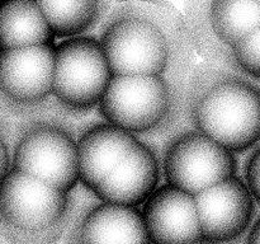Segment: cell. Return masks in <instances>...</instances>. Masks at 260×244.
Instances as JSON below:
<instances>
[{"label": "cell", "instance_id": "obj_15", "mask_svg": "<svg viewBox=\"0 0 260 244\" xmlns=\"http://www.w3.org/2000/svg\"><path fill=\"white\" fill-rule=\"evenodd\" d=\"M55 36L38 2L0 3V52L53 45Z\"/></svg>", "mask_w": 260, "mask_h": 244}, {"label": "cell", "instance_id": "obj_22", "mask_svg": "<svg viewBox=\"0 0 260 244\" xmlns=\"http://www.w3.org/2000/svg\"><path fill=\"white\" fill-rule=\"evenodd\" d=\"M3 243V240H2V238H0V244H2Z\"/></svg>", "mask_w": 260, "mask_h": 244}, {"label": "cell", "instance_id": "obj_8", "mask_svg": "<svg viewBox=\"0 0 260 244\" xmlns=\"http://www.w3.org/2000/svg\"><path fill=\"white\" fill-rule=\"evenodd\" d=\"M236 170L235 154L197 130L175 136L162 159L168 185L193 196L234 177Z\"/></svg>", "mask_w": 260, "mask_h": 244}, {"label": "cell", "instance_id": "obj_14", "mask_svg": "<svg viewBox=\"0 0 260 244\" xmlns=\"http://www.w3.org/2000/svg\"><path fill=\"white\" fill-rule=\"evenodd\" d=\"M139 141L135 135L108 122L86 129L78 140L81 185L93 192Z\"/></svg>", "mask_w": 260, "mask_h": 244}, {"label": "cell", "instance_id": "obj_4", "mask_svg": "<svg viewBox=\"0 0 260 244\" xmlns=\"http://www.w3.org/2000/svg\"><path fill=\"white\" fill-rule=\"evenodd\" d=\"M12 169L71 193L80 182L78 140L55 119L28 118L13 132Z\"/></svg>", "mask_w": 260, "mask_h": 244}, {"label": "cell", "instance_id": "obj_17", "mask_svg": "<svg viewBox=\"0 0 260 244\" xmlns=\"http://www.w3.org/2000/svg\"><path fill=\"white\" fill-rule=\"evenodd\" d=\"M229 61L243 73L260 79V28L231 48Z\"/></svg>", "mask_w": 260, "mask_h": 244}, {"label": "cell", "instance_id": "obj_19", "mask_svg": "<svg viewBox=\"0 0 260 244\" xmlns=\"http://www.w3.org/2000/svg\"><path fill=\"white\" fill-rule=\"evenodd\" d=\"M245 183L254 200L260 203V146L256 147L246 162Z\"/></svg>", "mask_w": 260, "mask_h": 244}, {"label": "cell", "instance_id": "obj_10", "mask_svg": "<svg viewBox=\"0 0 260 244\" xmlns=\"http://www.w3.org/2000/svg\"><path fill=\"white\" fill-rule=\"evenodd\" d=\"M194 197L205 239L228 244L250 226L255 200L241 178L234 175Z\"/></svg>", "mask_w": 260, "mask_h": 244}, {"label": "cell", "instance_id": "obj_18", "mask_svg": "<svg viewBox=\"0 0 260 244\" xmlns=\"http://www.w3.org/2000/svg\"><path fill=\"white\" fill-rule=\"evenodd\" d=\"M13 132L14 129L7 117L0 114V185L12 170Z\"/></svg>", "mask_w": 260, "mask_h": 244}, {"label": "cell", "instance_id": "obj_16", "mask_svg": "<svg viewBox=\"0 0 260 244\" xmlns=\"http://www.w3.org/2000/svg\"><path fill=\"white\" fill-rule=\"evenodd\" d=\"M50 24L53 36L62 40L85 36L95 27L107 13L109 3L94 0H58V2H38Z\"/></svg>", "mask_w": 260, "mask_h": 244}, {"label": "cell", "instance_id": "obj_11", "mask_svg": "<svg viewBox=\"0 0 260 244\" xmlns=\"http://www.w3.org/2000/svg\"><path fill=\"white\" fill-rule=\"evenodd\" d=\"M141 212L152 244H190L203 238L196 197L174 186H159Z\"/></svg>", "mask_w": 260, "mask_h": 244}, {"label": "cell", "instance_id": "obj_20", "mask_svg": "<svg viewBox=\"0 0 260 244\" xmlns=\"http://www.w3.org/2000/svg\"><path fill=\"white\" fill-rule=\"evenodd\" d=\"M244 244H260V218L250 228Z\"/></svg>", "mask_w": 260, "mask_h": 244}, {"label": "cell", "instance_id": "obj_6", "mask_svg": "<svg viewBox=\"0 0 260 244\" xmlns=\"http://www.w3.org/2000/svg\"><path fill=\"white\" fill-rule=\"evenodd\" d=\"M113 76L99 38L81 36L55 46L53 98L68 111L98 107Z\"/></svg>", "mask_w": 260, "mask_h": 244}, {"label": "cell", "instance_id": "obj_7", "mask_svg": "<svg viewBox=\"0 0 260 244\" xmlns=\"http://www.w3.org/2000/svg\"><path fill=\"white\" fill-rule=\"evenodd\" d=\"M55 43L0 52V112L36 113L53 97Z\"/></svg>", "mask_w": 260, "mask_h": 244}, {"label": "cell", "instance_id": "obj_1", "mask_svg": "<svg viewBox=\"0 0 260 244\" xmlns=\"http://www.w3.org/2000/svg\"><path fill=\"white\" fill-rule=\"evenodd\" d=\"M185 30L172 5L127 3L109 12L99 41L114 76H165L187 63Z\"/></svg>", "mask_w": 260, "mask_h": 244}, {"label": "cell", "instance_id": "obj_2", "mask_svg": "<svg viewBox=\"0 0 260 244\" xmlns=\"http://www.w3.org/2000/svg\"><path fill=\"white\" fill-rule=\"evenodd\" d=\"M187 104L194 130L234 154L260 140V89L238 74L201 66L189 81Z\"/></svg>", "mask_w": 260, "mask_h": 244}, {"label": "cell", "instance_id": "obj_3", "mask_svg": "<svg viewBox=\"0 0 260 244\" xmlns=\"http://www.w3.org/2000/svg\"><path fill=\"white\" fill-rule=\"evenodd\" d=\"M71 196L12 169L0 185V238L7 244H55L70 225Z\"/></svg>", "mask_w": 260, "mask_h": 244}, {"label": "cell", "instance_id": "obj_5", "mask_svg": "<svg viewBox=\"0 0 260 244\" xmlns=\"http://www.w3.org/2000/svg\"><path fill=\"white\" fill-rule=\"evenodd\" d=\"M178 94L165 76H113L98 111L104 121L136 136L172 122Z\"/></svg>", "mask_w": 260, "mask_h": 244}, {"label": "cell", "instance_id": "obj_21", "mask_svg": "<svg viewBox=\"0 0 260 244\" xmlns=\"http://www.w3.org/2000/svg\"><path fill=\"white\" fill-rule=\"evenodd\" d=\"M190 244H222V243H217V241H213V240H208V239H198V240L193 241V243Z\"/></svg>", "mask_w": 260, "mask_h": 244}, {"label": "cell", "instance_id": "obj_12", "mask_svg": "<svg viewBox=\"0 0 260 244\" xmlns=\"http://www.w3.org/2000/svg\"><path fill=\"white\" fill-rule=\"evenodd\" d=\"M160 173L156 152L139 141L91 193L101 202L139 207L159 187Z\"/></svg>", "mask_w": 260, "mask_h": 244}, {"label": "cell", "instance_id": "obj_9", "mask_svg": "<svg viewBox=\"0 0 260 244\" xmlns=\"http://www.w3.org/2000/svg\"><path fill=\"white\" fill-rule=\"evenodd\" d=\"M187 18L198 50L228 64L231 48L260 28V2L189 3Z\"/></svg>", "mask_w": 260, "mask_h": 244}, {"label": "cell", "instance_id": "obj_13", "mask_svg": "<svg viewBox=\"0 0 260 244\" xmlns=\"http://www.w3.org/2000/svg\"><path fill=\"white\" fill-rule=\"evenodd\" d=\"M69 244H152L139 207L99 202L79 218Z\"/></svg>", "mask_w": 260, "mask_h": 244}]
</instances>
